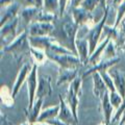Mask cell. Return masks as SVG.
Instances as JSON below:
<instances>
[{
  "instance_id": "6da1fadb",
  "label": "cell",
  "mask_w": 125,
  "mask_h": 125,
  "mask_svg": "<svg viewBox=\"0 0 125 125\" xmlns=\"http://www.w3.org/2000/svg\"><path fill=\"white\" fill-rule=\"evenodd\" d=\"M53 25H54V29L51 32V34H50V37L53 38L61 45L66 47L69 50H71L72 52H74L77 55L75 40L77 38L76 33L79 26L74 21L72 14L70 11H66L62 17L57 16L55 20L53 21Z\"/></svg>"
},
{
  "instance_id": "7a4b0ae2",
  "label": "cell",
  "mask_w": 125,
  "mask_h": 125,
  "mask_svg": "<svg viewBox=\"0 0 125 125\" xmlns=\"http://www.w3.org/2000/svg\"><path fill=\"white\" fill-rule=\"evenodd\" d=\"M31 46L29 43V33L28 30L25 29L14 39L7 46L4 47V52H10L14 54V56L17 62H22L27 56L31 55Z\"/></svg>"
},
{
  "instance_id": "3957f363",
  "label": "cell",
  "mask_w": 125,
  "mask_h": 125,
  "mask_svg": "<svg viewBox=\"0 0 125 125\" xmlns=\"http://www.w3.org/2000/svg\"><path fill=\"white\" fill-rule=\"evenodd\" d=\"M47 57L49 60L55 62L56 64L62 69H78L83 62L76 54H56L46 51Z\"/></svg>"
},
{
  "instance_id": "277c9868",
  "label": "cell",
  "mask_w": 125,
  "mask_h": 125,
  "mask_svg": "<svg viewBox=\"0 0 125 125\" xmlns=\"http://www.w3.org/2000/svg\"><path fill=\"white\" fill-rule=\"evenodd\" d=\"M108 10H109V6L107 5V6H106V9H105L104 17L101 19V20H100L98 23H97V24L94 26L91 30L88 31V34L84 37V38L88 40L89 45H90V56L92 55L93 52L95 51V49L97 48V44H98L99 38L101 37V34H102L103 27H104V25H105V21L107 20Z\"/></svg>"
},
{
  "instance_id": "5b68a950",
  "label": "cell",
  "mask_w": 125,
  "mask_h": 125,
  "mask_svg": "<svg viewBox=\"0 0 125 125\" xmlns=\"http://www.w3.org/2000/svg\"><path fill=\"white\" fill-rule=\"evenodd\" d=\"M26 83H27V89H28V107H27V109H30L33 106L34 102H36V96L39 85L38 65L36 64L32 65V69H31V72L29 73V75L26 79Z\"/></svg>"
},
{
  "instance_id": "8992f818",
  "label": "cell",
  "mask_w": 125,
  "mask_h": 125,
  "mask_svg": "<svg viewBox=\"0 0 125 125\" xmlns=\"http://www.w3.org/2000/svg\"><path fill=\"white\" fill-rule=\"evenodd\" d=\"M54 29L53 22L52 23H45V22H38L33 21L27 27L28 33L30 37H44L50 36Z\"/></svg>"
},
{
  "instance_id": "52a82bcc",
  "label": "cell",
  "mask_w": 125,
  "mask_h": 125,
  "mask_svg": "<svg viewBox=\"0 0 125 125\" xmlns=\"http://www.w3.org/2000/svg\"><path fill=\"white\" fill-rule=\"evenodd\" d=\"M70 13L72 14V17L74 19L75 23L78 26H83L85 25L89 21L94 20V17H93V14L91 11H89L87 10L83 9L81 6H78V7H72L71 11Z\"/></svg>"
},
{
  "instance_id": "ba28073f",
  "label": "cell",
  "mask_w": 125,
  "mask_h": 125,
  "mask_svg": "<svg viewBox=\"0 0 125 125\" xmlns=\"http://www.w3.org/2000/svg\"><path fill=\"white\" fill-rule=\"evenodd\" d=\"M57 118L68 125L78 123L76 119L74 118V115L71 111V108H70L68 103L66 102V100L62 99V96H60V114H58Z\"/></svg>"
},
{
  "instance_id": "9c48e42d",
  "label": "cell",
  "mask_w": 125,
  "mask_h": 125,
  "mask_svg": "<svg viewBox=\"0 0 125 125\" xmlns=\"http://www.w3.org/2000/svg\"><path fill=\"white\" fill-rule=\"evenodd\" d=\"M51 77L48 75H42L39 78V85L37 91V99H43L45 97H48L52 93V87H51Z\"/></svg>"
},
{
  "instance_id": "30bf717a",
  "label": "cell",
  "mask_w": 125,
  "mask_h": 125,
  "mask_svg": "<svg viewBox=\"0 0 125 125\" xmlns=\"http://www.w3.org/2000/svg\"><path fill=\"white\" fill-rule=\"evenodd\" d=\"M75 46L77 50V55L79 57L80 62L83 65H87L90 58V45L88 40L84 37H77L75 40Z\"/></svg>"
},
{
  "instance_id": "8fae6325",
  "label": "cell",
  "mask_w": 125,
  "mask_h": 125,
  "mask_svg": "<svg viewBox=\"0 0 125 125\" xmlns=\"http://www.w3.org/2000/svg\"><path fill=\"white\" fill-rule=\"evenodd\" d=\"M31 69H32V66H30L28 62L23 64V66L21 67L20 71H19V73H18V76H17V78H16V81L14 83L13 90H11V93H13V97H14V98L16 97V95L18 94V92L20 91V89L22 87V84L24 83V81L27 79L29 73L31 72Z\"/></svg>"
},
{
  "instance_id": "7c38bea8",
  "label": "cell",
  "mask_w": 125,
  "mask_h": 125,
  "mask_svg": "<svg viewBox=\"0 0 125 125\" xmlns=\"http://www.w3.org/2000/svg\"><path fill=\"white\" fill-rule=\"evenodd\" d=\"M118 62H120V57L117 56L115 58H112V60H101L98 64L95 66H92L90 67L87 72L83 73V78L90 75V74H94V73H100L103 71H107L109 68H112L114 65H116Z\"/></svg>"
},
{
  "instance_id": "4fadbf2b",
  "label": "cell",
  "mask_w": 125,
  "mask_h": 125,
  "mask_svg": "<svg viewBox=\"0 0 125 125\" xmlns=\"http://www.w3.org/2000/svg\"><path fill=\"white\" fill-rule=\"evenodd\" d=\"M108 73L113 78L117 92L125 99V72L118 69H111Z\"/></svg>"
},
{
  "instance_id": "5bb4252c",
  "label": "cell",
  "mask_w": 125,
  "mask_h": 125,
  "mask_svg": "<svg viewBox=\"0 0 125 125\" xmlns=\"http://www.w3.org/2000/svg\"><path fill=\"white\" fill-rule=\"evenodd\" d=\"M101 101V108H102V114L104 117V123L108 125L111 123L113 114H114V106L112 105L111 101H109V91L106 92L103 95V97L100 99Z\"/></svg>"
},
{
  "instance_id": "9a60e30c",
  "label": "cell",
  "mask_w": 125,
  "mask_h": 125,
  "mask_svg": "<svg viewBox=\"0 0 125 125\" xmlns=\"http://www.w3.org/2000/svg\"><path fill=\"white\" fill-rule=\"evenodd\" d=\"M92 77H93V93L96 97L101 99L104 94L108 92L107 87L103 81L100 73H94L92 74Z\"/></svg>"
},
{
  "instance_id": "2e32d148",
  "label": "cell",
  "mask_w": 125,
  "mask_h": 125,
  "mask_svg": "<svg viewBox=\"0 0 125 125\" xmlns=\"http://www.w3.org/2000/svg\"><path fill=\"white\" fill-rule=\"evenodd\" d=\"M79 95L77 92L74 91V89L69 85L68 92H67V98H66V102L68 103V105L71 108V111L74 115V118L76 119L78 122V113H77V108H78V104H79Z\"/></svg>"
},
{
  "instance_id": "e0dca14e",
  "label": "cell",
  "mask_w": 125,
  "mask_h": 125,
  "mask_svg": "<svg viewBox=\"0 0 125 125\" xmlns=\"http://www.w3.org/2000/svg\"><path fill=\"white\" fill-rule=\"evenodd\" d=\"M78 76V69H60L56 84L61 85L64 83H71Z\"/></svg>"
},
{
  "instance_id": "ac0fdd59",
  "label": "cell",
  "mask_w": 125,
  "mask_h": 125,
  "mask_svg": "<svg viewBox=\"0 0 125 125\" xmlns=\"http://www.w3.org/2000/svg\"><path fill=\"white\" fill-rule=\"evenodd\" d=\"M21 10V4L18 2H14L13 4L10 6L5 7L4 14H1V26H3L9 21L13 20L16 17H18V13H20Z\"/></svg>"
},
{
  "instance_id": "d6986e66",
  "label": "cell",
  "mask_w": 125,
  "mask_h": 125,
  "mask_svg": "<svg viewBox=\"0 0 125 125\" xmlns=\"http://www.w3.org/2000/svg\"><path fill=\"white\" fill-rule=\"evenodd\" d=\"M109 41H111V39H109V38H105V39H103V40L101 41L100 45L97 46V48L95 49V51L93 52V54L90 56L89 61H88V64L91 66V67H92V66L97 65L101 60H102V58H101V54H103L102 52H104V50H105V48H106V46L109 43Z\"/></svg>"
},
{
  "instance_id": "ffe728a7",
  "label": "cell",
  "mask_w": 125,
  "mask_h": 125,
  "mask_svg": "<svg viewBox=\"0 0 125 125\" xmlns=\"http://www.w3.org/2000/svg\"><path fill=\"white\" fill-rule=\"evenodd\" d=\"M54 39L51 38L50 36H44V37H30L29 36V43L31 47L38 49H42V50H46L48 49V47L50 44L53 42Z\"/></svg>"
},
{
  "instance_id": "44dd1931",
  "label": "cell",
  "mask_w": 125,
  "mask_h": 125,
  "mask_svg": "<svg viewBox=\"0 0 125 125\" xmlns=\"http://www.w3.org/2000/svg\"><path fill=\"white\" fill-rule=\"evenodd\" d=\"M41 10H39L37 6H28V7H23L20 10V17L22 18V20L24 21L26 25H29L31 22H33L36 20L37 16L39 14V11Z\"/></svg>"
},
{
  "instance_id": "7402d4cb",
  "label": "cell",
  "mask_w": 125,
  "mask_h": 125,
  "mask_svg": "<svg viewBox=\"0 0 125 125\" xmlns=\"http://www.w3.org/2000/svg\"><path fill=\"white\" fill-rule=\"evenodd\" d=\"M42 104H43V99H37L33 104V106L30 109H28V112H27V122L29 124L33 125V124L38 123V119L42 112L41 111Z\"/></svg>"
},
{
  "instance_id": "603a6c76",
  "label": "cell",
  "mask_w": 125,
  "mask_h": 125,
  "mask_svg": "<svg viewBox=\"0 0 125 125\" xmlns=\"http://www.w3.org/2000/svg\"><path fill=\"white\" fill-rule=\"evenodd\" d=\"M60 114V105H53V106L47 107L46 109L41 112V115L38 119V123H46L48 120L55 119Z\"/></svg>"
},
{
  "instance_id": "cb8c5ba5",
  "label": "cell",
  "mask_w": 125,
  "mask_h": 125,
  "mask_svg": "<svg viewBox=\"0 0 125 125\" xmlns=\"http://www.w3.org/2000/svg\"><path fill=\"white\" fill-rule=\"evenodd\" d=\"M19 23V17H16L13 20L5 23L1 26V39L3 40L6 36H10L13 39H16V28Z\"/></svg>"
},
{
  "instance_id": "d4e9b609",
  "label": "cell",
  "mask_w": 125,
  "mask_h": 125,
  "mask_svg": "<svg viewBox=\"0 0 125 125\" xmlns=\"http://www.w3.org/2000/svg\"><path fill=\"white\" fill-rule=\"evenodd\" d=\"M31 51V57L33 60V64H36L38 66L43 65L44 62H46L47 57V54L45 50H42V49H38V48H34V47H31L30 49Z\"/></svg>"
},
{
  "instance_id": "484cf974",
  "label": "cell",
  "mask_w": 125,
  "mask_h": 125,
  "mask_svg": "<svg viewBox=\"0 0 125 125\" xmlns=\"http://www.w3.org/2000/svg\"><path fill=\"white\" fill-rule=\"evenodd\" d=\"M117 43L114 40H111L109 43L107 44L106 48H105L104 52H103V56H102V60H112V58H115L117 57Z\"/></svg>"
},
{
  "instance_id": "4316f807",
  "label": "cell",
  "mask_w": 125,
  "mask_h": 125,
  "mask_svg": "<svg viewBox=\"0 0 125 125\" xmlns=\"http://www.w3.org/2000/svg\"><path fill=\"white\" fill-rule=\"evenodd\" d=\"M0 94H1V100H2V102L4 103V105H6V106H9V107L13 106L15 101H14L13 93H11V91H10L9 88L5 87V85H2Z\"/></svg>"
},
{
  "instance_id": "83f0119b",
  "label": "cell",
  "mask_w": 125,
  "mask_h": 125,
  "mask_svg": "<svg viewBox=\"0 0 125 125\" xmlns=\"http://www.w3.org/2000/svg\"><path fill=\"white\" fill-rule=\"evenodd\" d=\"M43 10L60 16V0H44Z\"/></svg>"
},
{
  "instance_id": "f1b7e54d",
  "label": "cell",
  "mask_w": 125,
  "mask_h": 125,
  "mask_svg": "<svg viewBox=\"0 0 125 125\" xmlns=\"http://www.w3.org/2000/svg\"><path fill=\"white\" fill-rule=\"evenodd\" d=\"M57 16L53 13H50V11H47L44 10H41L39 11V14L37 16L36 20L34 21H38V22H45V23H52Z\"/></svg>"
},
{
  "instance_id": "f546056e",
  "label": "cell",
  "mask_w": 125,
  "mask_h": 125,
  "mask_svg": "<svg viewBox=\"0 0 125 125\" xmlns=\"http://www.w3.org/2000/svg\"><path fill=\"white\" fill-rule=\"evenodd\" d=\"M123 100L124 99L122 98V96H121L117 91L116 92H109V101H111L112 105L114 106V108L116 111L121 106V104L123 103Z\"/></svg>"
},
{
  "instance_id": "4dcf8cb0",
  "label": "cell",
  "mask_w": 125,
  "mask_h": 125,
  "mask_svg": "<svg viewBox=\"0 0 125 125\" xmlns=\"http://www.w3.org/2000/svg\"><path fill=\"white\" fill-rule=\"evenodd\" d=\"M100 75H101V77H102V79L105 83V84H106L108 91L109 92H116L117 90H116V87H115V83H114V81H113L112 76L109 75V73L107 71H103V72H100Z\"/></svg>"
},
{
  "instance_id": "1f68e13d",
  "label": "cell",
  "mask_w": 125,
  "mask_h": 125,
  "mask_svg": "<svg viewBox=\"0 0 125 125\" xmlns=\"http://www.w3.org/2000/svg\"><path fill=\"white\" fill-rule=\"evenodd\" d=\"M125 17V0H123L120 3V5L117 10V17H116V22L114 23V27L118 28V26L120 25V23L123 21V19Z\"/></svg>"
},
{
  "instance_id": "d6a6232c",
  "label": "cell",
  "mask_w": 125,
  "mask_h": 125,
  "mask_svg": "<svg viewBox=\"0 0 125 125\" xmlns=\"http://www.w3.org/2000/svg\"><path fill=\"white\" fill-rule=\"evenodd\" d=\"M124 109H125V99L123 100V103L121 104V106L118 109H117L116 113L114 114V116H113L112 121H111L112 124H115V123H118L119 124L120 120H121V117H122V114H123V112H124Z\"/></svg>"
},
{
  "instance_id": "836d02e7",
  "label": "cell",
  "mask_w": 125,
  "mask_h": 125,
  "mask_svg": "<svg viewBox=\"0 0 125 125\" xmlns=\"http://www.w3.org/2000/svg\"><path fill=\"white\" fill-rule=\"evenodd\" d=\"M97 5H98V1H97V0H83L80 4V6L83 7V9L91 11V13L96 9Z\"/></svg>"
},
{
  "instance_id": "e575fe53",
  "label": "cell",
  "mask_w": 125,
  "mask_h": 125,
  "mask_svg": "<svg viewBox=\"0 0 125 125\" xmlns=\"http://www.w3.org/2000/svg\"><path fill=\"white\" fill-rule=\"evenodd\" d=\"M71 0H60V16L58 17H62V15L66 13V10H67V3L70 2Z\"/></svg>"
},
{
  "instance_id": "d590c367",
  "label": "cell",
  "mask_w": 125,
  "mask_h": 125,
  "mask_svg": "<svg viewBox=\"0 0 125 125\" xmlns=\"http://www.w3.org/2000/svg\"><path fill=\"white\" fill-rule=\"evenodd\" d=\"M18 3H20L21 5L24 7H28V6H36L34 0H17Z\"/></svg>"
},
{
  "instance_id": "8d00e7d4",
  "label": "cell",
  "mask_w": 125,
  "mask_h": 125,
  "mask_svg": "<svg viewBox=\"0 0 125 125\" xmlns=\"http://www.w3.org/2000/svg\"><path fill=\"white\" fill-rule=\"evenodd\" d=\"M14 3V0H1V7H7Z\"/></svg>"
},
{
  "instance_id": "74e56055",
  "label": "cell",
  "mask_w": 125,
  "mask_h": 125,
  "mask_svg": "<svg viewBox=\"0 0 125 125\" xmlns=\"http://www.w3.org/2000/svg\"><path fill=\"white\" fill-rule=\"evenodd\" d=\"M34 3H36V6L39 10H43V7H44V0H34Z\"/></svg>"
},
{
  "instance_id": "f35d334b",
  "label": "cell",
  "mask_w": 125,
  "mask_h": 125,
  "mask_svg": "<svg viewBox=\"0 0 125 125\" xmlns=\"http://www.w3.org/2000/svg\"><path fill=\"white\" fill-rule=\"evenodd\" d=\"M83 0H73L72 1V6L71 7H78V6H80V4H81V2H83Z\"/></svg>"
},
{
  "instance_id": "ab89813d",
  "label": "cell",
  "mask_w": 125,
  "mask_h": 125,
  "mask_svg": "<svg viewBox=\"0 0 125 125\" xmlns=\"http://www.w3.org/2000/svg\"><path fill=\"white\" fill-rule=\"evenodd\" d=\"M124 124H125V109H124L122 117H121V120H120V122H119L118 125H124Z\"/></svg>"
},
{
  "instance_id": "60d3db41",
  "label": "cell",
  "mask_w": 125,
  "mask_h": 125,
  "mask_svg": "<svg viewBox=\"0 0 125 125\" xmlns=\"http://www.w3.org/2000/svg\"><path fill=\"white\" fill-rule=\"evenodd\" d=\"M123 1V0H113V3H114V4H120V3L121 2H122Z\"/></svg>"
},
{
  "instance_id": "b9f144b4",
  "label": "cell",
  "mask_w": 125,
  "mask_h": 125,
  "mask_svg": "<svg viewBox=\"0 0 125 125\" xmlns=\"http://www.w3.org/2000/svg\"><path fill=\"white\" fill-rule=\"evenodd\" d=\"M33 125H48V124H46V123H36Z\"/></svg>"
},
{
  "instance_id": "7bdbcfd3",
  "label": "cell",
  "mask_w": 125,
  "mask_h": 125,
  "mask_svg": "<svg viewBox=\"0 0 125 125\" xmlns=\"http://www.w3.org/2000/svg\"><path fill=\"white\" fill-rule=\"evenodd\" d=\"M21 125H31V124H29L28 122H27V121H26V122H24V123H22Z\"/></svg>"
},
{
  "instance_id": "ee69618b",
  "label": "cell",
  "mask_w": 125,
  "mask_h": 125,
  "mask_svg": "<svg viewBox=\"0 0 125 125\" xmlns=\"http://www.w3.org/2000/svg\"><path fill=\"white\" fill-rule=\"evenodd\" d=\"M121 48H122L123 50H125V43H124V44L122 45V47H121Z\"/></svg>"
},
{
  "instance_id": "f6af8a7d",
  "label": "cell",
  "mask_w": 125,
  "mask_h": 125,
  "mask_svg": "<svg viewBox=\"0 0 125 125\" xmlns=\"http://www.w3.org/2000/svg\"><path fill=\"white\" fill-rule=\"evenodd\" d=\"M99 125H106V124H105V123H101V124H99Z\"/></svg>"
},
{
  "instance_id": "bcb514c9",
  "label": "cell",
  "mask_w": 125,
  "mask_h": 125,
  "mask_svg": "<svg viewBox=\"0 0 125 125\" xmlns=\"http://www.w3.org/2000/svg\"><path fill=\"white\" fill-rule=\"evenodd\" d=\"M124 125H125V124H124Z\"/></svg>"
}]
</instances>
